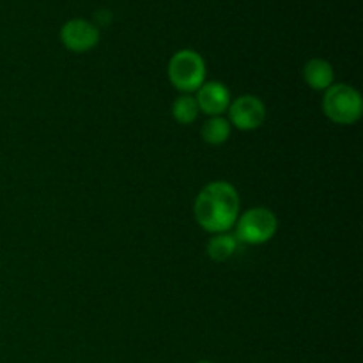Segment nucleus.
Returning a JSON list of instances; mask_svg holds the SVG:
<instances>
[{"label": "nucleus", "mask_w": 363, "mask_h": 363, "mask_svg": "<svg viewBox=\"0 0 363 363\" xmlns=\"http://www.w3.org/2000/svg\"><path fill=\"white\" fill-rule=\"evenodd\" d=\"M197 105L206 116L216 117L229 110L230 92L222 82H204L197 91Z\"/></svg>", "instance_id": "0eeeda50"}, {"label": "nucleus", "mask_w": 363, "mask_h": 363, "mask_svg": "<svg viewBox=\"0 0 363 363\" xmlns=\"http://www.w3.org/2000/svg\"><path fill=\"white\" fill-rule=\"evenodd\" d=\"M202 140L209 145H222L229 140L230 137V123L223 119L222 116L209 117L204 124H202Z\"/></svg>", "instance_id": "1a4fd4ad"}, {"label": "nucleus", "mask_w": 363, "mask_h": 363, "mask_svg": "<svg viewBox=\"0 0 363 363\" xmlns=\"http://www.w3.org/2000/svg\"><path fill=\"white\" fill-rule=\"evenodd\" d=\"M199 363H211V362H199Z\"/></svg>", "instance_id": "f8f14e48"}, {"label": "nucleus", "mask_w": 363, "mask_h": 363, "mask_svg": "<svg viewBox=\"0 0 363 363\" xmlns=\"http://www.w3.org/2000/svg\"><path fill=\"white\" fill-rule=\"evenodd\" d=\"M277 230H279V220L268 208H252L236 220V240L241 243H268Z\"/></svg>", "instance_id": "20e7f679"}, {"label": "nucleus", "mask_w": 363, "mask_h": 363, "mask_svg": "<svg viewBox=\"0 0 363 363\" xmlns=\"http://www.w3.org/2000/svg\"><path fill=\"white\" fill-rule=\"evenodd\" d=\"M199 113H201V110H199L197 99H195L191 94L179 96V98L174 101L172 116L179 124L188 126V124L195 123L199 117Z\"/></svg>", "instance_id": "9b49d317"}, {"label": "nucleus", "mask_w": 363, "mask_h": 363, "mask_svg": "<svg viewBox=\"0 0 363 363\" xmlns=\"http://www.w3.org/2000/svg\"><path fill=\"white\" fill-rule=\"evenodd\" d=\"M323 110L332 123L350 126L358 123L363 113L362 94L347 84H333L325 91Z\"/></svg>", "instance_id": "f03ea898"}, {"label": "nucleus", "mask_w": 363, "mask_h": 363, "mask_svg": "<svg viewBox=\"0 0 363 363\" xmlns=\"http://www.w3.org/2000/svg\"><path fill=\"white\" fill-rule=\"evenodd\" d=\"M194 215L206 233H229L240 216V195L236 188L227 181L209 183L195 199Z\"/></svg>", "instance_id": "f257e3e1"}, {"label": "nucleus", "mask_w": 363, "mask_h": 363, "mask_svg": "<svg viewBox=\"0 0 363 363\" xmlns=\"http://www.w3.org/2000/svg\"><path fill=\"white\" fill-rule=\"evenodd\" d=\"M238 243H240V241H238L236 236H233V234H215L208 243L209 259H213L215 262L227 261V259L233 257L234 252L238 250Z\"/></svg>", "instance_id": "9d476101"}, {"label": "nucleus", "mask_w": 363, "mask_h": 363, "mask_svg": "<svg viewBox=\"0 0 363 363\" xmlns=\"http://www.w3.org/2000/svg\"><path fill=\"white\" fill-rule=\"evenodd\" d=\"M60 41L71 52H87L99 43V28L84 18H73L60 28Z\"/></svg>", "instance_id": "423d86ee"}, {"label": "nucleus", "mask_w": 363, "mask_h": 363, "mask_svg": "<svg viewBox=\"0 0 363 363\" xmlns=\"http://www.w3.org/2000/svg\"><path fill=\"white\" fill-rule=\"evenodd\" d=\"M266 121V106L257 96L245 94L229 105V123L241 131H254Z\"/></svg>", "instance_id": "39448f33"}, {"label": "nucleus", "mask_w": 363, "mask_h": 363, "mask_svg": "<svg viewBox=\"0 0 363 363\" xmlns=\"http://www.w3.org/2000/svg\"><path fill=\"white\" fill-rule=\"evenodd\" d=\"M303 78L314 91H328L335 80V73L328 60L311 59L303 67Z\"/></svg>", "instance_id": "6e6552de"}, {"label": "nucleus", "mask_w": 363, "mask_h": 363, "mask_svg": "<svg viewBox=\"0 0 363 363\" xmlns=\"http://www.w3.org/2000/svg\"><path fill=\"white\" fill-rule=\"evenodd\" d=\"M169 78L177 91L184 94L197 92L206 82V62L201 53L188 48L174 53L169 62Z\"/></svg>", "instance_id": "7ed1b4c3"}]
</instances>
